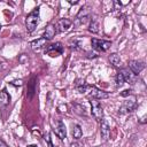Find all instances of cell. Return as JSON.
<instances>
[{
  "label": "cell",
  "mask_w": 147,
  "mask_h": 147,
  "mask_svg": "<svg viewBox=\"0 0 147 147\" xmlns=\"http://www.w3.org/2000/svg\"><path fill=\"white\" fill-rule=\"evenodd\" d=\"M39 21V7L34 8L31 13L28 14V16L25 17V25H26V30L28 32H32L34 31V29L37 28Z\"/></svg>",
  "instance_id": "6da1fadb"
},
{
  "label": "cell",
  "mask_w": 147,
  "mask_h": 147,
  "mask_svg": "<svg viewBox=\"0 0 147 147\" xmlns=\"http://www.w3.org/2000/svg\"><path fill=\"white\" fill-rule=\"evenodd\" d=\"M86 92H88V98L90 99H95V100H101V99H107L109 94L102 90L96 88L95 86H87Z\"/></svg>",
  "instance_id": "7a4b0ae2"
},
{
  "label": "cell",
  "mask_w": 147,
  "mask_h": 147,
  "mask_svg": "<svg viewBox=\"0 0 147 147\" xmlns=\"http://www.w3.org/2000/svg\"><path fill=\"white\" fill-rule=\"evenodd\" d=\"M91 107H92V110H91L92 116L96 121H101L103 118V110H102L101 103L95 99H91Z\"/></svg>",
  "instance_id": "3957f363"
},
{
  "label": "cell",
  "mask_w": 147,
  "mask_h": 147,
  "mask_svg": "<svg viewBox=\"0 0 147 147\" xmlns=\"http://www.w3.org/2000/svg\"><path fill=\"white\" fill-rule=\"evenodd\" d=\"M91 44H92V47L99 52H106L110 48L111 46V42L109 40H103V39H96V38H93L91 40Z\"/></svg>",
  "instance_id": "277c9868"
},
{
  "label": "cell",
  "mask_w": 147,
  "mask_h": 147,
  "mask_svg": "<svg viewBox=\"0 0 147 147\" xmlns=\"http://www.w3.org/2000/svg\"><path fill=\"white\" fill-rule=\"evenodd\" d=\"M53 131L54 133L57 136V138L60 140H64L67 138V130H65V125L62 121H56L53 124Z\"/></svg>",
  "instance_id": "5b68a950"
},
{
  "label": "cell",
  "mask_w": 147,
  "mask_h": 147,
  "mask_svg": "<svg viewBox=\"0 0 147 147\" xmlns=\"http://www.w3.org/2000/svg\"><path fill=\"white\" fill-rule=\"evenodd\" d=\"M45 53L52 57H56L59 55H61L63 53V46L61 42H55V44H52L49 45L46 49H45Z\"/></svg>",
  "instance_id": "8992f818"
},
{
  "label": "cell",
  "mask_w": 147,
  "mask_h": 147,
  "mask_svg": "<svg viewBox=\"0 0 147 147\" xmlns=\"http://www.w3.org/2000/svg\"><path fill=\"white\" fill-rule=\"evenodd\" d=\"M88 16H90V9H88V7H83L79 10V13L77 14V16H76V25L84 24L87 21Z\"/></svg>",
  "instance_id": "52a82bcc"
},
{
  "label": "cell",
  "mask_w": 147,
  "mask_h": 147,
  "mask_svg": "<svg viewBox=\"0 0 147 147\" xmlns=\"http://www.w3.org/2000/svg\"><path fill=\"white\" fill-rule=\"evenodd\" d=\"M100 134H101V138L105 141H107L110 137V127H109L108 122L105 118H102L101 123H100Z\"/></svg>",
  "instance_id": "ba28073f"
},
{
  "label": "cell",
  "mask_w": 147,
  "mask_h": 147,
  "mask_svg": "<svg viewBox=\"0 0 147 147\" xmlns=\"http://www.w3.org/2000/svg\"><path fill=\"white\" fill-rule=\"evenodd\" d=\"M129 68L130 70L134 74V75H138L141 72V70L145 68V63L142 61H137V60H131L129 62Z\"/></svg>",
  "instance_id": "9c48e42d"
},
{
  "label": "cell",
  "mask_w": 147,
  "mask_h": 147,
  "mask_svg": "<svg viewBox=\"0 0 147 147\" xmlns=\"http://www.w3.org/2000/svg\"><path fill=\"white\" fill-rule=\"evenodd\" d=\"M71 24H72V22H71L70 20H68V18H62V20H60V21L57 22V24H56V31H59V32L68 31V30L70 29Z\"/></svg>",
  "instance_id": "30bf717a"
},
{
  "label": "cell",
  "mask_w": 147,
  "mask_h": 147,
  "mask_svg": "<svg viewBox=\"0 0 147 147\" xmlns=\"http://www.w3.org/2000/svg\"><path fill=\"white\" fill-rule=\"evenodd\" d=\"M36 77H32L30 79V82L28 83V87H26V98L29 100H31L36 93Z\"/></svg>",
  "instance_id": "8fae6325"
},
{
  "label": "cell",
  "mask_w": 147,
  "mask_h": 147,
  "mask_svg": "<svg viewBox=\"0 0 147 147\" xmlns=\"http://www.w3.org/2000/svg\"><path fill=\"white\" fill-rule=\"evenodd\" d=\"M136 108V100L132 101H125L121 108H119V113L121 114H126V113H131L132 110H134Z\"/></svg>",
  "instance_id": "7c38bea8"
},
{
  "label": "cell",
  "mask_w": 147,
  "mask_h": 147,
  "mask_svg": "<svg viewBox=\"0 0 147 147\" xmlns=\"http://www.w3.org/2000/svg\"><path fill=\"white\" fill-rule=\"evenodd\" d=\"M55 33H56V28H55V25H53V24H48L47 26H46V29H45V32H44V39L45 40H51V39H53V37L55 36Z\"/></svg>",
  "instance_id": "4fadbf2b"
},
{
  "label": "cell",
  "mask_w": 147,
  "mask_h": 147,
  "mask_svg": "<svg viewBox=\"0 0 147 147\" xmlns=\"http://www.w3.org/2000/svg\"><path fill=\"white\" fill-rule=\"evenodd\" d=\"M9 103H10V95L8 94V92L6 90H2L0 92V107L5 108Z\"/></svg>",
  "instance_id": "5bb4252c"
},
{
  "label": "cell",
  "mask_w": 147,
  "mask_h": 147,
  "mask_svg": "<svg viewBox=\"0 0 147 147\" xmlns=\"http://www.w3.org/2000/svg\"><path fill=\"white\" fill-rule=\"evenodd\" d=\"M83 136V130L79 124H74L72 125V137L75 139H80Z\"/></svg>",
  "instance_id": "9a60e30c"
},
{
  "label": "cell",
  "mask_w": 147,
  "mask_h": 147,
  "mask_svg": "<svg viewBox=\"0 0 147 147\" xmlns=\"http://www.w3.org/2000/svg\"><path fill=\"white\" fill-rule=\"evenodd\" d=\"M45 42H46V40L44 38H39V39H36V40L31 41L30 46H31L32 49H39L40 47H42L45 45Z\"/></svg>",
  "instance_id": "2e32d148"
},
{
  "label": "cell",
  "mask_w": 147,
  "mask_h": 147,
  "mask_svg": "<svg viewBox=\"0 0 147 147\" xmlns=\"http://www.w3.org/2000/svg\"><path fill=\"white\" fill-rule=\"evenodd\" d=\"M109 61H110V63H111L113 65H115V67H119V65H121V57H119V55L116 54V53H113V54L109 55Z\"/></svg>",
  "instance_id": "e0dca14e"
},
{
  "label": "cell",
  "mask_w": 147,
  "mask_h": 147,
  "mask_svg": "<svg viewBox=\"0 0 147 147\" xmlns=\"http://www.w3.org/2000/svg\"><path fill=\"white\" fill-rule=\"evenodd\" d=\"M88 31L92 32V33H98V32H99V23H98L96 20H92V21H91Z\"/></svg>",
  "instance_id": "ac0fdd59"
},
{
  "label": "cell",
  "mask_w": 147,
  "mask_h": 147,
  "mask_svg": "<svg viewBox=\"0 0 147 147\" xmlns=\"http://www.w3.org/2000/svg\"><path fill=\"white\" fill-rule=\"evenodd\" d=\"M115 82H116V85L117 86H122L125 82H126V79H125V76L119 71L117 75H116V77H115Z\"/></svg>",
  "instance_id": "d6986e66"
},
{
  "label": "cell",
  "mask_w": 147,
  "mask_h": 147,
  "mask_svg": "<svg viewBox=\"0 0 147 147\" xmlns=\"http://www.w3.org/2000/svg\"><path fill=\"white\" fill-rule=\"evenodd\" d=\"M45 141L47 142L48 147H53V144H52V140H51V134H49V133H46V136H45Z\"/></svg>",
  "instance_id": "ffe728a7"
},
{
  "label": "cell",
  "mask_w": 147,
  "mask_h": 147,
  "mask_svg": "<svg viewBox=\"0 0 147 147\" xmlns=\"http://www.w3.org/2000/svg\"><path fill=\"white\" fill-rule=\"evenodd\" d=\"M130 94H131V90H125V91H123L121 93L122 96H126V95H130Z\"/></svg>",
  "instance_id": "44dd1931"
},
{
  "label": "cell",
  "mask_w": 147,
  "mask_h": 147,
  "mask_svg": "<svg viewBox=\"0 0 147 147\" xmlns=\"http://www.w3.org/2000/svg\"><path fill=\"white\" fill-rule=\"evenodd\" d=\"M11 85H14V86H22V80H14L11 83Z\"/></svg>",
  "instance_id": "7402d4cb"
},
{
  "label": "cell",
  "mask_w": 147,
  "mask_h": 147,
  "mask_svg": "<svg viewBox=\"0 0 147 147\" xmlns=\"http://www.w3.org/2000/svg\"><path fill=\"white\" fill-rule=\"evenodd\" d=\"M0 147H8V145H7L2 139H0Z\"/></svg>",
  "instance_id": "603a6c76"
},
{
  "label": "cell",
  "mask_w": 147,
  "mask_h": 147,
  "mask_svg": "<svg viewBox=\"0 0 147 147\" xmlns=\"http://www.w3.org/2000/svg\"><path fill=\"white\" fill-rule=\"evenodd\" d=\"M70 147H79V144L78 142H71L70 144Z\"/></svg>",
  "instance_id": "cb8c5ba5"
},
{
  "label": "cell",
  "mask_w": 147,
  "mask_h": 147,
  "mask_svg": "<svg viewBox=\"0 0 147 147\" xmlns=\"http://www.w3.org/2000/svg\"><path fill=\"white\" fill-rule=\"evenodd\" d=\"M28 147H37V146H36V145H29Z\"/></svg>",
  "instance_id": "d4e9b609"
},
{
  "label": "cell",
  "mask_w": 147,
  "mask_h": 147,
  "mask_svg": "<svg viewBox=\"0 0 147 147\" xmlns=\"http://www.w3.org/2000/svg\"><path fill=\"white\" fill-rule=\"evenodd\" d=\"M0 31H1V26H0Z\"/></svg>",
  "instance_id": "484cf974"
},
{
  "label": "cell",
  "mask_w": 147,
  "mask_h": 147,
  "mask_svg": "<svg viewBox=\"0 0 147 147\" xmlns=\"http://www.w3.org/2000/svg\"><path fill=\"white\" fill-rule=\"evenodd\" d=\"M96 147H98V146H96Z\"/></svg>",
  "instance_id": "4316f807"
}]
</instances>
